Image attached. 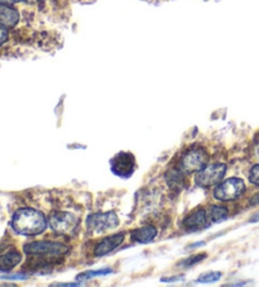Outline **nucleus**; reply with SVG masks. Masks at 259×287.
<instances>
[{
  "mask_svg": "<svg viewBox=\"0 0 259 287\" xmlns=\"http://www.w3.org/2000/svg\"><path fill=\"white\" fill-rule=\"evenodd\" d=\"M213 226V223L210 220L207 209H198L192 214L185 218L182 226L187 230V232H199L202 229H206Z\"/></svg>",
  "mask_w": 259,
  "mask_h": 287,
  "instance_id": "1a4fd4ad",
  "label": "nucleus"
},
{
  "mask_svg": "<svg viewBox=\"0 0 259 287\" xmlns=\"http://www.w3.org/2000/svg\"><path fill=\"white\" fill-rule=\"evenodd\" d=\"M19 22L18 10L9 5L0 4V24L6 28H12Z\"/></svg>",
  "mask_w": 259,
  "mask_h": 287,
  "instance_id": "f8f14e48",
  "label": "nucleus"
},
{
  "mask_svg": "<svg viewBox=\"0 0 259 287\" xmlns=\"http://www.w3.org/2000/svg\"><path fill=\"white\" fill-rule=\"evenodd\" d=\"M111 171L117 175V176L121 177V179H128L133 175L134 168H136V160L132 153L128 152H121L118 153L113 160L110 161Z\"/></svg>",
  "mask_w": 259,
  "mask_h": 287,
  "instance_id": "6e6552de",
  "label": "nucleus"
},
{
  "mask_svg": "<svg viewBox=\"0 0 259 287\" xmlns=\"http://www.w3.org/2000/svg\"><path fill=\"white\" fill-rule=\"evenodd\" d=\"M86 226L89 230H93V232L96 233H105L119 226V218L114 211L91 214V215L87 216Z\"/></svg>",
  "mask_w": 259,
  "mask_h": 287,
  "instance_id": "423d86ee",
  "label": "nucleus"
},
{
  "mask_svg": "<svg viewBox=\"0 0 259 287\" xmlns=\"http://www.w3.org/2000/svg\"><path fill=\"white\" fill-rule=\"evenodd\" d=\"M250 222H252V223H257V222H259V213L254 214V215L252 216V218H250Z\"/></svg>",
  "mask_w": 259,
  "mask_h": 287,
  "instance_id": "b1692460",
  "label": "nucleus"
},
{
  "mask_svg": "<svg viewBox=\"0 0 259 287\" xmlns=\"http://www.w3.org/2000/svg\"><path fill=\"white\" fill-rule=\"evenodd\" d=\"M207 153L202 148L188 149L179 161V171L182 173H192L204 168L207 164Z\"/></svg>",
  "mask_w": 259,
  "mask_h": 287,
  "instance_id": "20e7f679",
  "label": "nucleus"
},
{
  "mask_svg": "<svg viewBox=\"0 0 259 287\" xmlns=\"http://www.w3.org/2000/svg\"><path fill=\"white\" fill-rule=\"evenodd\" d=\"M244 191H245V184L243 180L232 177L216 186L213 195L219 201H233L240 198Z\"/></svg>",
  "mask_w": 259,
  "mask_h": 287,
  "instance_id": "7ed1b4c3",
  "label": "nucleus"
},
{
  "mask_svg": "<svg viewBox=\"0 0 259 287\" xmlns=\"http://www.w3.org/2000/svg\"><path fill=\"white\" fill-rule=\"evenodd\" d=\"M111 272H113V269L111 268L95 269V271H85V272H82V273H80V275L76 276V278H78L79 281H87V280H90V278L98 277V276L110 275Z\"/></svg>",
  "mask_w": 259,
  "mask_h": 287,
  "instance_id": "2eb2a0df",
  "label": "nucleus"
},
{
  "mask_svg": "<svg viewBox=\"0 0 259 287\" xmlns=\"http://www.w3.org/2000/svg\"><path fill=\"white\" fill-rule=\"evenodd\" d=\"M20 1H24V0H0V4H4V5H12V4L20 3Z\"/></svg>",
  "mask_w": 259,
  "mask_h": 287,
  "instance_id": "4be33fe9",
  "label": "nucleus"
},
{
  "mask_svg": "<svg viewBox=\"0 0 259 287\" xmlns=\"http://www.w3.org/2000/svg\"><path fill=\"white\" fill-rule=\"evenodd\" d=\"M12 228L18 234L38 235L47 228V219L38 210L23 207L17 210L12 218Z\"/></svg>",
  "mask_w": 259,
  "mask_h": 287,
  "instance_id": "f257e3e1",
  "label": "nucleus"
},
{
  "mask_svg": "<svg viewBox=\"0 0 259 287\" xmlns=\"http://www.w3.org/2000/svg\"><path fill=\"white\" fill-rule=\"evenodd\" d=\"M124 241V233H118V234H113L110 237H106L102 239L95 248H94V254L96 257H102L105 254L110 253L111 250H114L123 243Z\"/></svg>",
  "mask_w": 259,
  "mask_h": 287,
  "instance_id": "9d476101",
  "label": "nucleus"
},
{
  "mask_svg": "<svg viewBox=\"0 0 259 287\" xmlns=\"http://www.w3.org/2000/svg\"><path fill=\"white\" fill-rule=\"evenodd\" d=\"M48 223L51 229L60 234H71L79 226L78 218L66 211H56L51 214Z\"/></svg>",
  "mask_w": 259,
  "mask_h": 287,
  "instance_id": "0eeeda50",
  "label": "nucleus"
},
{
  "mask_svg": "<svg viewBox=\"0 0 259 287\" xmlns=\"http://www.w3.org/2000/svg\"><path fill=\"white\" fill-rule=\"evenodd\" d=\"M207 213H209L210 220L213 223V226L216 224V223L224 222L229 215L228 210L225 207L219 206V205H211V206H209L207 207Z\"/></svg>",
  "mask_w": 259,
  "mask_h": 287,
  "instance_id": "4468645a",
  "label": "nucleus"
},
{
  "mask_svg": "<svg viewBox=\"0 0 259 287\" xmlns=\"http://www.w3.org/2000/svg\"><path fill=\"white\" fill-rule=\"evenodd\" d=\"M53 286H60V287H63V286H81L80 281L76 282V284H55Z\"/></svg>",
  "mask_w": 259,
  "mask_h": 287,
  "instance_id": "5701e85b",
  "label": "nucleus"
},
{
  "mask_svg": "<svg viewBox=\"0 0 259 287\" xmlns=\"http://www.w3.org/2000/svg\"><path fill=\"white\" fill-rule=\"evenodd\" d=\"M258 155H259V148H258Z\"/></svg>",
  "mask_w": 259,
  "mask_h": 287,
  "instance_id": "393cba45",
  "label": "nucleus"
},
{
  "mask_svg": "<svg viewBox=\"0 0 259 287\" xmlns=\"http://www.w3.org/2000/svg\"><path fill=\"white\" fill-rule=\"evenodd\" d=\"M221 276V272H207V273L201 275L196 280V282L198 284H214V282L219 281Z\"/></svg>",
  "mask_w": 259,
  "mask_h": 287,
  "instance_id": "dca6fc26",
  "label": "nucleus"
},
{
  "mask_svg": "<svg viewBox=\"0 0 259 287\" xmlns=\"http://www.w3.org/2000/svg\"><path fill=\"white\" fill-rule=\"evenodd\" d=\"M8 36H9L8 34V28L0 24V46L5 43L6 40H8Z\"/></svg>",
  "mask_w": 259,
  "mask_h": 287,
  "instance_id": "6ab92c4d",
  "label": "nucleus"
},
{
  "mask_svg": "<svg viewBox=\"0 0 259 287\" xmlns=\"http://www.w3.org/2000/svg\"><path fill=\"white\" fill-rule=\"evenodd\" d=\"M157 237V229L155 226H143V228L134 229L130 233V239L136 243H149V242L155 241V238Z\"/></svg>",
  "mask_w": 259,
  "mask_h": 287,
  "instance_id": "9b49d317",
  "label": "nucleus"
},
{
  "mask_svg": "<svg viewBox=\"0 0 259 287\" xmlns=\"http://www.w3.org/2000/svg\"><path fill=\"white\" fill-rule=\"evenodd\" d=\"M3 278H5V280H25V278H28V275H25V273H17V275L4 276Z\"/></svg>",
  "mask_w": 259,
  "mask_h": 287,
  "instance_id": "412c9836",
  "label": "nucleus"
},
{
  "mask_svg": "<svg viewBox=\"0 0 259 287\" xmlns=\"http://www.w3.org/2000/svg\"><path fill=\"white\" fill-rule=\"evenodd\" d=\"M249 181L253 184V185L259 186V164H254V166L252 167V170H250L249 172Z\"/></svg>",
  "mask_w": 259,
  "mask_h": 287,
  "instance_id": "a211bd4d",
  "label": "nucleus"
},
{
  "mask_svg": "<svg viewBox=\"0 0 259 287\" xmlns=\"http://www.w3.org/2000/svg\"><path fill=\"white\" fill-rule=\"evenodd\" d=\"M226 173V166L221 162L218 164H211L209 166H205L204 168H201L196 175V184L200 187H211V186L219 184L222 180V177L225 176Z\"/></svg>",
  "mask_w": 259,
  "mask_h": 287,
  "instance_id": "39448f33",
  "label": "nucleus"
},
{
  "mask_svg": "<svg viewBox=\"0 0 259 287\" xmlns=\"http://www.w3.org/2000/svg\"><path fill=\"white\" fill-rule=\"evenodd\" d=\"M68 250H70V248L67 246L59 243V242H32V243H28L24 246L25 253L42 257H60L67 253Z\"/></svg>",
  "mask_w": 259,
  "mask_h": 287,
  "instance_id": "f03ea898",
  "label": "nucleus"
},
{
  "mask_svg": "<svg viewBox=\"0 0 259 287\" xmlns=\"http://www.w3.org/2000/svg\"><path fill=\"white\" fill-rule=\"evenodd\" d=\"M20 261H22V254L19 252L17 250L8 252V253L0 256V271H10L16 266H18Z\"/></svg>",
  "mask_w": 259,
  "mask_h": 287,
  "instance_id": "ddd939ff",
  "label": "nucleus"
},
{
  "mask_svg": "<svg viewBox=\"0 0 259 287\" xmlns=\"http://www.w3.org/2000/svg\"><path fill=\"white\" fill-rule=\"evenodd\" d=\"M183 278H185L183 276L179 275V276H172V277L160 278V281H162V282H177V281H182Z\"/></svg>",
  "mask_w": 259,
  "mask_h": 287,
  "instance_id": "aec40b11",
  "label": "nucleus"
},
{
  "mask_svg": "<svg viewBox=\"0 0 259 287\" xmlns=\"http://www.w3.org/2000/svg\"><path fill=\"white\" fill-rule=\"evenodd\" d=\"M204 258H206V254H196V256L190 257V258L185 260L182 263H179V266H182V267H191V266L200 263Z\"/></svg>",
  "mask_w": 259,
  "mask_h": 287,
  "instance_id": "f3484780",
  "label": "nucleus"
}]
</instances>
